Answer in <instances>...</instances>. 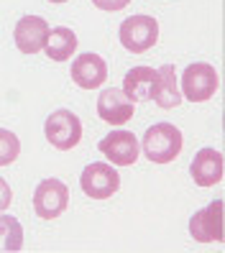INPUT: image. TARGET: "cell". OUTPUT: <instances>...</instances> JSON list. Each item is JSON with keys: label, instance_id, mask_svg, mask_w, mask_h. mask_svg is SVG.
Instances as JSON below:
<instances>
[{"label": "cell", "instance_id": "obj_7", "mask_svg": "<svg viewBox=\"0 0 225 253\" xmlns=\"http://www.w3.org/2000/svg\"><path fill=\"white\" fill-rule=\"evenodd\" d=\"M97 148L110 164H118V167H133V164L138 161V154H141V143L131 130L108 133V136L97 143Z\"/></svg>", "mask_w": 225, "mask_h": 253}, {"label": "cell", "instance_id": "obj_6", "mask_svg": "<svg viewBox=\"0 0 225 253\" xmlns=\"http://www.w3.org/2000/svg\"><path fill=\"white\" fill-rule=\"evenodd\" d=\"M69 205V189L62 179H44L34 192V210L44 220L59 217Z\"/></svg>", "mask_w": 225, "mask_h": 253}, {"label": "cell", "instance_id": "obj_19", "mask_svg": "<svg viewBox=\"0 0 225 253\" xmlns=\"http://www.w3.org/2000/svg\"><path fill=\"white\" fill-rule=\"evenodd\" d=\"M13 202V192H10V184L0 176V212H5Z\"/></svg>", "mask_w": 225, "mask_h": 253}, {"label": "cell", "instance_id": "obj_2", "mask_svg": "<svg viewBox=\"0 0 225 253\" xmlns=\"http://www.w3.org/2000/svg\"><path fill=\"white\" fill-rule=\"evenodd\" d=\"M44 133H46V141L54 148H59V151H69V148H74L80 143V138H82V121L72 110L59 108V110H54L46 118Z\"/></svg>", "mask_w": 225, "mask_h": 253}, {"label": "cell", "instance_id": "obj_20", "mask_svg": "<svg viewBox=\"0 0 225 253\" xmlns=\"http://www.w3.org/2000/svg\"><path fill=\"white\" fill-rule=\"evenodd\" d=\"M51 3H67V0H51Z\"/></svg>", "mask_w": 225, "mask_h": 253}, {"label": "cell", "instance_id": "obj_15", "mask_svg": "<svg viewBox=\"0 0 225 253\" xmlns=\"http://www.w3.org/2000/svg\"><path fill=\"white\" fill-rule=\"evenodd\" d=\"M77 36H74L72 28L67 26H56L49 31V39H46V46H44V51H46V56L51 59V62H67V59H72V54L77 51Z\"/></svg>", "mask_w": 225, "mask_h": 253}, {"label": "cell", "instance_id": "obj_4", "mask_svg": "<svg viewBox=\"0 0 225 253\" xmlns=\"http://www.w3.org/2000/svg\"><path fill=\"white\" fill-rule=\"evenodd\" d=\"M118 36L131 54H143L159 41V21L151 16H131L121 23Z\"/></svg>", "mask_w": 225, "mask_h": 253}, {"label": "cell", "instance_id": "obj_14", "mask_svg": "<svg viewBox=\"0 0 225 253\" xmlns=\"http://www.w3.org/2000/svg\"><path fill=\"white\" fill-rule=\"evenodd\" d=\"M154 82H156V69L151 67H133L126 72L123 77V92L131 102H146L151 100L154 92Z\"/></svg>", "mask_w": 225, "mask_h": 253}, {"label": "cell", "instance_id": "obj_11", "mask_svg": "<svg viewBox=\"0 0 225 253\" xmlns=\"http://www.w3.org/2000/svg\"><path fill=\"white\" fill-rule=\"evenodd\" d=\"M108 80V64L100 54H80L72 62V82L82 90H97Z\"/></svg>", "mask_w": 225, "mask_h": 253}, {"label": "cell", "instance_id": "obj_16", "mask_svg": "<svg viewBox=\"0 0 225 253\" xmlns=\"http://www.w3.org/2000/svg\"><path fill=\"white\" fill-rule=\"evenodd\" d=\"M23 248V228L16 217L0 212V251L18 253Z\"/></svg>", "mask_w": 225, "mask_h": 253}, {"label": "cell", "instance_id": "obj_12", "mask_svg": "<svg viewBox=\"0 0 225 253\" xmlns=\"http://www.w3.org/2000/svg\"><path fill=\"white\" fill-rule=\"evenodd\" d=\"M189 174H192L194 184H200V187L220 184L223 182V174H225L223 154L215 151V148H202V151H197V156L192 159Z\"/></svg>", "mask_w": 225, "mask_h": 253}, {"label": "cell", "instance_id": "obj_17", "mask_svg": "<svg viewBox=\"0 0 225 253\" xmlns=\"http://www.w3.org/2000/svg\"><path fill=\"white\" fill-rule=\"evenodd\" d=\"M21 154V141L16 133L0 128V167H10Z\"/></svg>", "mask_w": 225, "mask_h": 253}, {"label": "cell", "instance_id": "obj_1", "mask_svg": "<svg viewBox=\"0 0 225 253\" xmlns=\"http://www.w3.org/2000/svg\"><path fill=\"white\" fill-rule=\"evenodd\" d=\"M182 130L174 123H154L143 133V154L151 164H172L179 154H182Z\"/></svg>", "mask_w": 225, "mask_h": 253}, {"label": "cell", "instance_id": "obj_13", "mask_svg": "<svg viewBox=\"0 0 225 253\" xmlns=\"http://www.w3.org/2000/svg\"><path fill=\"white\" fill-rule=\"evenodd\" d=\"M151 100L164 110H172L177 105H182V92H179V84H177L174 64H164V67L156 69V82H154Z\"/></svg>", "mask_w": 225, "mask_h": 253}, {"label": "cell", "instance_id": "obj_5", "mask_svg": "<svg viewBox=\"0 0 225 253\" xmlns=\"http://www.w3.org/2000/svg\"><path fill=\"white\" fill-rule=\"evenodd\" d=\"M80 184H82V192L92 200H108L113 197L118 189H121V176L118 171L110 167V164H87L82 169V176H80Z\"/></svg>", "mask_w": 225, "mask_h": 253}, {"label": "cell", "instance_id": "obj_9", "mask_svg": "<svg viewBox=\"0 0 225 253\" xmlns=\"http://www.w3.org/2000/svg\"><path fill=\"white\" fill-rule=\"evenodd\" d=\"M49 23L44 21L41 16H23L16 28H13V39H16V46L23 54H39L46 46L49 39Z\"/></svg>", "mask_w": 225, "mask_h": 253}, {"label": "cell", "instance_id": "obj_3", "mask_svg": "<svg viewBox=\"0 0 225 253\" xmlns=\"http://www.w3.org/2000/svg\"><path fill=\"white\" fill-rule=\"evenodd\" d=\"M218 87H220V77H218L215 67L207 64V62H194L184 69L182 90L179 92L192 102H205L218 92Z\"/></svg>", "mask_w": 225, "mask_h": 253}, {"label": "cell", "instance_id": "obj_10", "mask_svg": "<svg viewBox=\"0 0 225 253\" xmlns=\"http://www.w3.org/2000/svg\"><path fill=\"white\" fill-rule=\"evenodd\" d=\"M133 110H136V102H131L126 97L123 90H115V87H108L102 90L97 97V115L100 121L110 123V126H123L133 118Z\"/></svg>", "mask_w": 225, "mask_h": 253}, {"label": "cell", "instance_id": "obj_18", "mask_svg": "<svg viewBox=\"0 0 225 253\" xmlns=\"http://www.w3.org/2000/svg\"><path fill=\"white\" fill-rule=\"evenodd\" d=\"M131 0H92V5L100 8V10H108V13H115V10H123Z\"/></svg>", "mask_w": 225, "mask_h": 253}, {"label": "cell", "instance_id": "obj_8", "mask_svg": "<svg viewBox=\"0 0 225 253\" xmlns=\"http://www.w3.org/2000/svg\"><path fill=\"white\" fill-rule=\"evenodd\" d=\"M189 233L197 243H223V200L210 202L189 220Z\"/></svg>", "mask_w": 225, "mask_h": 253}]
</instances>
